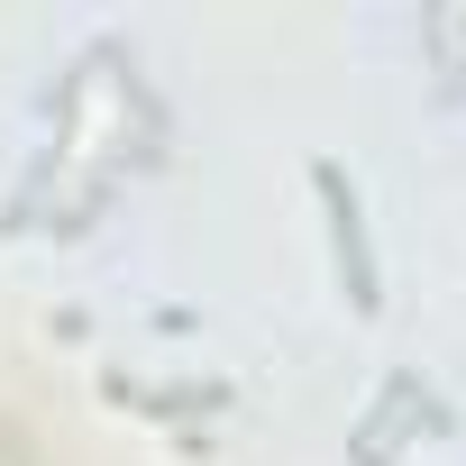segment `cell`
<instances>
[{
	"label": "cell",
	"mask_w": 466,
	"mask_h": 466,
	"mask_svg": "<svg viewBox=\"0 0 466 466\" xmlns=\"http://www.w3.org/2000/svg\"><path fill=\"white\" fill-rule=\"evenodd\" d=\"M311 192L329 201V248H339L348 302H357V311H375L384 293H375V248H366V210H357V183H348L339 165H311Z\"/></svg>",
	"instance_id": "cell-1"
}]
</instances>
